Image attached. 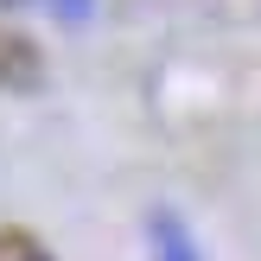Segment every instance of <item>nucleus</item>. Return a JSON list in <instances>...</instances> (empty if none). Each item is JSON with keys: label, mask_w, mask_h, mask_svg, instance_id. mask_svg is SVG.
I'll use <instances>...</instances> for the list:
<instances>
[{"label": "nucleus", "mask_w": 261, "mask_h": 261, "mask_svg": "<svg viewBox=\"0 0 261 261\" xmlns=\"http://www.w3.org/2000/svg\"><path fill=\"white\" fill-rule=\"evenodd\" d=\"M38 7H45V13H58V19H89V7H96V0H38Z\"/></svg>", "instance_id": "nucleus-2"}, {"label": "nucleus", "mask_w": 261, "mask_h": 261, "mask_svg": "<svg viewBox=\"0 0 261 261\" xmlns=\"http://www.w3.org/2000/svg\"><path fill=\"white\" fill-rule=\"evenodd\" d=\"M153 261H198V249H191V236L178 229V217H153Z\"/></svg>", "instance_id": "nucleus-1"}, {"label": "nucleus", "mask_w": 261, "mask_h": 261, "mask_svg": "<svg viewBox=\"0 0 261 261\" xmlns=\"http://www.w3.org/2000/svg\"><path fill=\"white\" fill-rule=\"evenodd\" d=\"M7 261H51L45 249H32V242H25V249H7Z\"/></svg>", "instance_id": "nucleus-3"}]
</instances>
